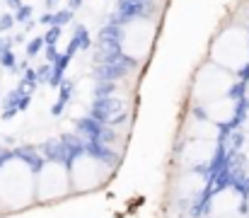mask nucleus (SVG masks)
<instances>
[{
	"label": "nucleus",
	"instance_id": "obj_25",
	"mask_svg": "<svg viewBox=\"0 0 249 218\" xmlns=\"http://www.w3.org/2000/svg\"><path fill=\"white\" fill-rule=\"evenodd\" d=\"M194 119H198V121H208V112L203 109V107H194Z\"/></svg>",
	"mask_w": 249,
	"mask_h": 218
},
{
	"label": "nucleus",
	"instance_id": "obj_33",
	"mask_svg": "<svg viewBox=\"0 0 249 218\" xmlns=\"http://www.w3.org/2000/svg\"><path fill=\"white\" fill-rule=\"evenodd\" d=\"M7 2H10L12 7H19V0H7Z\"/></svg>",
	"mask_w": 249,
	"mask_h": 218
},
{
	"label": "nucleus",
	"instance_id": "obj_22",
	"mask_svg": "<svg viewBox=\"0 0 249 218\" xmlns=\"http://www.w3.org/2000/svg\"><path fill=\"white\" fill-rule=\"evenodd\" d=\"M29 15H32V7L29 5H19L15 17H17V22H24V20H29Z\"/></svg>",
	"mask_w": 249,
	"mask_h": 218
},
{
	"label": "nucleus",
	"instance_id": "obj_24",
	"mask_svg": "<svg viewBox=\"0 0 249 218\" xmlns=\"http://www.w3.org/2000/svg\"><path fill=\"white\" fill-rule=\"evenodd\" d=\"M58 59H61V54L56 51V44H53V46H46V61H49V63H56Z\"/></svg>",
	"mask_w": 249,
	"mask_h": 218
},
{
	"label": "nucleus",
	"instance_id": "obj_4",
	"mask_svg": "<svg viewBox=\"0 0 249 218\" xmlns=\"http://www.w3.org/2000/svg\"><path fill=\"white\" fill-rule=\"evenodd\" d=\"M75 129H78V134H83L85 139H97V141H102V136H104V131H107V124H102V121H97L94 117H80L78 121H75Z\"/></svg>",
	"mask_w": 249,
	"mask_h": 218
},
{
	"label": "nucleus",
	"instance_id": "obj_16",
	"mask_svg": "<svg viewBox=\"0 0 249 218\" xmlns=\"http://www.w3.org/2000/svg\"><path fill=\"white\" fill-rule=\"evenodd\" d=\"M44 39H46V46H53V44L61 39V27H58V24H51V29L44 34Z\"/></svg>",
	"mask_w": 249,
	"mask_h": 218
},
{
	"label": "nucleus",
	"instance_id": "obj_9",
	"mask_svg": "<svg viewBox=\"0 0 249 218\" xmlns=\"http://www.w3.org/2000/svg\"><path fill=\"white\" fill-rule=\"evenodd\" d=\"M249 114V97H245V99H237V104H235V112H232V119L228 121L235 131L245 124V119H247Z\"/></svg>",
	"mask_w": 249,
	"mask_h": 218
},
{
	"label": "nucleus",
	"instance_id": "obj_31",
	"mask_svg": "<svg viewBox=\"0 0 249 218\" xmlns=\"http://www.w3.org/2000/svg\"><path fill=\"white\" fill-rule=\"evenodd\" d=\"M17 112H19V109H17V107H7V109H2V119H5V121H7V119H12V117H15V114H17Z\"/></svg>",
	"mask_w": 249,
	"mask_h": 218
},
{
	"label": "nucleus",
	"instance_id": "obj_12",
	"mask_svg": "<svg viewBox=\"0 0 249 218\" xmlns=\"http://www.w3.org/2000/svg\"><path fill=\"white\" fill-rule=\"evenodd\" d=\"M245 97H247V82H245V80H237V82L228 90V99L237 102V99H245Z\"/></svg>",
	"mask_w": 249,
	"mask_h": 218
},
{
	"label": "nucleus",
	"instance_id": "obj_6",
	"mask_svg": "<svg viewBox=\"0 0 249 218\" xmlns=\"http://www.w3.org/2000/svg\"><path fill=\"white\" fill-rule=\"evenodd\" d=\"M61 141L66 143V148H68L71 165H73V160H78V158L87 155V139H83V134H63Z\"/></svg>",
	"mask_w": 249,
	"mask_h": 218
},
{
	"label": "nucleus",
	"instance_id": "obj_35",
	"mask_svg": "<svg viewBox=\"0 0 249 218\" xmlns=\"http://www.w3.org/2000/svg\"><path fill=\"white\" fill-rule=\"evenodd\" d=\"M2 46H5V44H2V39H0V49H2Z\"/></svg>",
	"mask_w": 249,
	"mask_h": 218
},
{
	"label": "nucleus",
	"instance_id": "obj_14",
	"mask_svg": "<svg viewBox=\"0 0 249 218\" xmlns=\"http://www.w3.org/2000/svg\"><path fill=\"white\" fill-rule=\"evenodd\" d=\"M0 63H2L5 68H12V71L17 68V61H15V54L10 51V46H2V49H0Z\"/></svg>",
	"mask_w": 249,
	"mask_h": 218
},
{
	"label": "nucleus",
	"instance_id": "obj_23",
	"mask_svg": "<svg viewBox=\"0 0 249 218\" xmlns=\"http://www.w3.org/2000/svg\"><path fill=\"white\" fill-rule=\"evenodd\" d=\"M24 82H29L32 87H36V82H39V75L36 71H32V68H24V78H22Z\"/></svg>",
	"mask_w": 249,
	"mask_h": 218
},
{
	"label": "nucleus",
	"instance_id": "obj_20",
	"mask_svg": "<svg viewBox=\"0 0 249 218\" xmlns=\"http://www.w3.org/2000/svg\"><path fill=\"white\" fill-rule=\"evenodd\" d=\"M245 143V134L237 129V131H232V136H230V150H240Z\"/></svg>",
	"mask_w": 249,
	"mask_h": 218
},
{
	"label": "nucleus",
	"instance_id": "obj_2",
	"mask_svg": "<svg viewBox=\"0 0 249 218\" xmlns=\"http://www.w3.org/2000/svg\"><path fill=\"white\" fill-rule=\"evenodd\" d=\"M87 155L94 158V160H99L102 165H109V167H114L119 162V153L111 150L109 143H102L97 139H87Z\"/></svg>",
	"mask_w": 249,
	"mask_h": 218
},
{
	"label": "nucleus",
	"instance_id": "obj_7",
	"mask_svg": "<svg viewBox=\"0 0 249 218\" xmlns=\"http://www.w3.org/2000/svg\"><path fill=\"white\" fill-rule=\"evenodd\" d=\"M128 73L126 66H119V63H97V68L92 73V78L94 80H121L124 75Z\"/></svg>",
	"mask_w": 249,
	"mask_h": 218
},
{
	"label": "nucleus",
	"instance_id": "obj_8",
	"mask_svg": "<svg viewBox=\"0 0 249 218\" xmlns=\"http://www.w3.org/2000/svg\"><path fill=\"white\" fill-rule=\"evenodd\" d=\"M71 97H73V82H71V80H63V82L58 85V99H56V104L51 107V114H53V117H61L63 109H66V104L71 102Z\"/></svg>",
	"mask_w": 249,
	"mask_h": 218
},
{
	"label": "nucleus",
	"instance_id": "obj_30",
	"mask_svg": "<svg viewBox=\"0 0 249 218\" xmlns=\"http://www.w3.org/2000/svg\"><path fill=\"white\" fill-rule=\"evenodd\" d=\"M237 78H240V80H245V82H249V63H245V66L237 71Z\"/></svg>",
	"mask_w": 249,
	"mask_h": 218
},
{
	"label": "nucleus",
	"instance_id": "obj_15",
	"mask_svg": "<svg viewBox=\"0 0 249 218\" xmlns=\"http://www.w3.org/2000/svg\"><path fill=\"white\" fill-rule=\"evenodd\" d=\"M41 49H46V39H44V37H36V39H32V41L27 44V56L32 59V56H36Z\"/></svg>",
	"mask_w": 249,
	"mask_h": 218
},
{
	"label": "nucleus",
	"instance_id": "obj_29",
	"mask_svg": "<svg viewBox=\"0 0 249 218\" xmlns=\"http://www.w3.org/2000/svg\"><path fill=\"white\" fill-rule=\"evenodd\" d=\"M191 172H194V175H203V177H208V165H194Z\"/></svg>",
	"mask_w": 249,
	"mask_h": 218
},
{
	"label": "nucleus",
	"instance_id": "obj_36",
	"mask_svg": "<svg viewBox=\"0 0 249 218\" xmlns=\"http://www.w3.org/2000/svg\"><path fill=\"white\" fill-rule=\"evenodd\" d=\"M0 150H2V148H0Z\"/></svg>",
	"mask_w": 249,
	"mask_h": 218
},
{
	"label": "nucleus",
	"instance_id": "obj_34",
	"mask_svg": "<svg viewBox=\"0 0 249 218\" xmlns=\"http://www.w3.org/2000/svg\"><path fill=\"white\" fill-rule=\"evenodd\" d=\"M80 2H83V0H73V5H75V7H78V5H80Z\"/></svg>",
	"mask_w": 249,
	"mask_h": 218
},
{
	"label": "nucleus",
	"instance_id": "obj_3",
	"mask_svg": "<svg viewBox=\"0 0 249 218\" xmlns=\"http://www.w3.org/2000/svg\"><path fill=\"white\" fill-rule=\"evenodd\" d=\"M39 150L44 153V158H46L49 162H58V165H68V167H71L68 148H66V143H63L61 139H49V141H44Z\"/></svg>",
	"mask_w": 249,
	"mask_h": 218
},
{
	"label": "nucleus",
	"instance_id": "obj_13",
	"mask_svg": "<svg viewBox=\"0 0 249 218\" xmlns=\"http://www.w3.org/2000/svg\"><path fill=\"white\" fill-rule=\"evenodd\" d=\"M73 41H75L78 49H89V34H87V29H85L83 24L75 27V37H73Z\"/></svg>",
	"mask_w": 249,
	"mask_h": 218
},
{
	"label": "nucleus",
	"instance_id": "obj_18",
	"mask_svg": "<svg viewBox=\"0 0 249 218\" xmlns=\"http://www.w3.org/2000/svg\"><path fill=\"white\" fill-rule=\"evenodd\" d=\"M51 73H53V63H44L36 68V75H39V82H49L51 80Z\"/></svg>",
	"mask_w": 249,
	"mask_h": 218
},
{
	"label": "nucleus",
	"instance_id": "obj_19",
	"mask_svg": "<svg viewBox=\"0 0 249 218\" xmlns=\"http://www.w3.org/2000/svg\"><path fill=\"white\" fill-rule=\"evenodd\" d=\"M71 20H73V12H71V10H61V12H56V15H53V24H58V27L68 24Z\"/></svg>",
	"mask_w": 249,
	"mask_h": 218
},
{
	"label": "nucleus",
	"instance_id": "obj_26",
	"mask_svg": "<svg viewBox=\"0 0 249 218\" xmlns=\"http://www.w3.org/2000/svg\"><path fill=\"white\" fill-rule=\"evenodd\" d=\"M126 119H128V114H126V112H121V114H116V117L109 121V126H121V124H126Z\"/></svg>",
	"mask_w": 249,
	"mask_h": 218
},
{
	"label": "nucleus",
	"instance_id": "obj_10",
	"mask_svg": "<svg viewBox=\"0 0 249 218\" xmlns=\"http://www.w3.org/2000/svg\"><path fill=\"white\" fill-rule=\"evenodd\" d=\"M235 194H240L242 199H249V177L245 172H237L235 179H232V187H230Z\"/></svg>",
	"mask_w": 249,
	"mask_h": 218
},
{
	"label": "nucleus",
	"instance_id": "obj_27",
	"mask_svg": "<svg viewBox=\"0 0 249 218\" xmlns=\"http://www.w3.org/2000/svg\"><path fill=\"white\" fill-rule=\"evenodd\" d=\"M12 158H15V150H5V148H2V150H0V167H2L5 162H10Z\"/></svg>",
	"mask_w": 249,
	"mask_h": 218
},
{
	"label": "nucleus",
	"instance_id": "obj_1",
	"mask_svg": "<svg viewBox=\"0 0 249 218\" xmlns=\"http://www.w3.org/2000/svg\"><path fill=\"white\" fill-rule=\"evenodd\" d=\"M121 112H124V102L109 95V97H94L92 109H89V117H94L97 121H102V124L109 126V121L116 114H121Z\"/></svg>",
	"mask_w": 249,
	"mask_h": 218
},
{
	"label": "nucleus",
	"instance_id": "obj_11",
	"mask_svg": "<svg viewBox=\"0 0 249 218\" xmlns=\"http://www.w3.org/2000/svg\"><path fill=\"white\" fill-rule=\"evenodd\" d=\"M111 92H116V82H114V80H97V85H94V97H109Z\"/></svg>",
	"mask_w": 249,
	"mask_h": 218
},
{
	"label": "nucleus",
	"instance_id": "obj_28",
	"mask_svg": "<svg viewBox=\"0 0 249 218\" xmlns=\"http://www.w3.org/2000/svg\"><path fill=\"white\" fill-rule=\"evenodd\" d=\"M29 102H32V95H22V99H19V104H17V109H19V112H24V109L29 107Z\"/></svg>",
	"mask_w": 249,
	"mask_h": 218
},
{
	"label": "nucleus",
	"instance_id": "obj_5",
	"mask_svg": "<svg viewBox=\"0 0 249 218\" xmlns=\"http://www.w3.org/2000/svg\"><path fill=\"white\" fill-rule=\"evenodd\" d=\"M15 158H17V160H22V162H27V165H29V170H32L34 175H39V172H41L44 160H46V158H41V155H39V150H36V148H32V145L15 148Z\"/></svg>",
	"mask_w": 249,
	"mask_h": 218
},
{
	"label": "nucleus",
	"instance_id": "obj_17",
	"mask_svg": "<svg viewBox=\"0 0 249 218\" xmlns=\"http://www.w3.org/2000/svg\"><path fill=\"white\" fill-rule=\"evenodd\" d=\"M19 99H22V92L15 87L12 92H7V97H5V102H2V109H7V107H17Z\"/></svg>",
	"mask_w": 249,
	"mask_h": 218
},
{
	"label": "nucleus",
	"instance_id": "obj_32",
	"mask_svg": "<svg viewBox=\"0 0 249 218\" xmlns=\"http://www.w3.org/2000/svg\"><path fill=\"white\" fill-rule=\"evenodd\" d=\"M240 214H242V216H247L249 214V199H242V204H240Z\"/></svg>",
	"mask_w": 249,
	"mask_h": 218
},
{
	"label": "nucleus",
	"instance_id": "obj_21",
	"mask_svg": "<svg viewBox=\"0 0 249 218\" xmlns=\"http://www.w3.org/2000/svg\"><path fill=\"white\" fill-rule=\"evenodd\" d=\"M15 22H17V17H15V15H10V12H5V15L0 17V32H7Z\"/></svg>",
	"mask_w": 249,
	"mask_h": 218
}]
</instances>
